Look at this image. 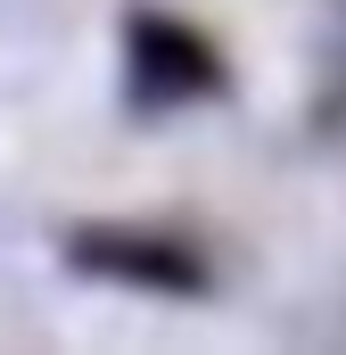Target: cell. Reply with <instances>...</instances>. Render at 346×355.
Instances as JSON below:
<instances>
[{"label":"cell","mask_w":346,"mask_h":355,"mask_svg":"<svg viewBox=\"0 0 346 355\" xmlns=\"http://www.w3.org/2000/svg\"><path fill=\"white\" fill-rule=\"evenodd\" d=\"M66 257L83 272H107V281H124V289H157V297H198V289L215 281V265H206L198 240L149 232V223H83V232L66 240Z\"/></svg>","instance_id":"cell-1"},{"label":"cell","mask_w":346,"mask_h":355,"mask_svg":"<svg viewBox=\"0 0 346 355\" xmlns=\"http://www.w3.org/2000/svg\"><path fill=\"white\" fill-rule=\"evenodd\" d=\"M132 91H140L149 107H173V99H215V91H223V50H215L190 17L132 8Z\"/></svg>","instance_id":"cell-2"}]
</instances>
